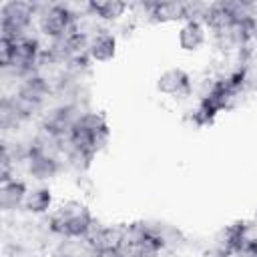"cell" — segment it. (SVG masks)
Listing matches in <instances>:
<instances>
[{
    "instance_id": "277c9868",
    "label": "cell",
    "mask_w": 257,
    "mask_h": 257,
    "mask_svg": "<svg viewBox=\"0 0 257 257\" xmlns=\"http://www.w3.org/2000/svg\"><path fill=\"white\" fill-rule=\"evenodd\" d=\"M22 173H24V179H30L32 183L50 185L54 179H58L64 173V165H62V159H56L32 149L28 159L22 165Z\"/></svg>"
},
{
    "instance_id": "30bf717a",
    "label": "cell",
    "mask_w": 257,
    "mask_h": 257,
    "mask_svg": "<svg viewBox=\"0 0 257 257\" xmlns=\"http://www.w3.org/2000/svg\"><path fill=\"white\" fill-rule=\"evenodd\" d=\"M86 8L92 16H96L104 26L112 28L120 20H124L131 12V4L120 2V0H96V2H86Z\"/></svg>"
},
{
    "instance_id": "7a4b0ae2",
    "label": "cell",
    "mask_w": 257,
    "mask_h": 257,
    "mask_svg": "<svg viewBox=\"0 0 257 257\" xmlns=\"http://www.w3.org/2000/svg\"><path fill=\"white\" fill-rule=\"evenodd\" d=\"M193 74L183 66H169L159 72L155 88L161 96L171 100H189L193 98Z\"/></svg>"
},
{
    "instance_id": "6da1fadb",
    "label": "cell",
    "mask_w": 257,
    "mask_h": 257,
    "mask_svg": "<svg viewBox=\"0 0 257 257\" xmlns=\"http://www.w3.org/2000/svg\"><path fill=\"white\" fill-rule=\"evenodd\" d=\"M96 223L88 203L78 197L56 203L54 211L48 215L50 231L58 239H88Z\"/></svg>"
},
{
    "instance_id": "4fadbf2b",
    "label": "cell",
    "mask_w": 257,
    "mask_h": 257,
    "mask_svg": "<svg viewBox=\"0 0 257 257\" xmlns=\"http://www.w3.org/2000/svg\"><path fill=\"white\" fill-rule=\"evenodd\" d=\"M255 94H257V90H255Z\"/></svg>"
},
{
    "instance_id": "7c38bea8",
    "label": "cell",
    "mask_w": 257,
    "mask_h": 257,
    "mask_svg": "<svg viewBox=\"0 0 257 257\" xmlns=\"http://www.w3.org/2000/svg\"><path fill=\"white\" fill-rule=\"evenodd\" d=\"M253 221H257V205H255V209H253V217H251Z\"/></svg>"
},
{
    "instance_id": "8992f818",
    "label": "cell",
    "mask_w": 257,
    "mask_h": 257,
    "mask_svg": "<svg viewBox=\"0 0 257 257\" xmlns=\"http://www.w3.org/2000/svg\"><path fill=\"white\" fill-rule=\"evenodd\" d=\"M54 207H56V199H54L52 187L42 183H30L22 213L32 219H42V217H48L54 211Z\"/></svg>"
},
{
    "instance_id": "5b68a950",
    "label": "cell",
    "mask_w": 257,
    "mask_h": 257,
    "mask_svg": "<svg viewBox=\"0 0 257 257\" xmlns=\"http://www.w3.org/2000/svg\"><path fill=\"white\" fill-rule=\"evenodd\" d=\"M74 128L80 131L82 135H86L92 141V147H94V153L96 155L102 153L108 147V141H110V124H108V118H106L104 110L86 108L78 116Z\"/></svg>"
},
{
    "instance_id": "8fae6325",
    "label": "cell",
    "mask_w": 257,
    "mask_h": 257,
    "mask_svg": "<svg viewBox=\"0 0 257 257\" xmlns=\"http://www.w3.org/2000/svg\"><path fill=\"white\" fill-rule=\"evenodd\" d=\"M187 20L185 2H155L151 24H181Z\"/></svg>"
},
{
    "instance_id": "52a82bcc",
    "label": "cell",
    "mask_w": 257,
    "mask_h": 257,
    "mask_svg": "<svg viewBox=\"0 0 257 257\" xmlns=\"http://www.w3.org/2000/svg\"><path fill=\"white\" fill-rule=\"evenodd\" d=\"M209 42V30L201 20H185L177 26V46L185 54H199Z\"/></svg>"
},
{
    "instance_id": "9c48e42d",
    "label": "cell",
    "mask_w": 257,
    "mask_h": 257,
    "mask_svg": "<svg viewBox=\"0 0 257 257\" xmlns=\"http://www.w3.org/2000/svg\"><path fill=\"white\" fill-rule=\"evenodd\" d=\"M28 187L30 183L24 177H16V179L0 183V209L4 217H16L22 213Z\"/></svg>"
},
{
    "instance_id": "ba28073f",
    "label": "cell",
    "mask_w": 257,
    "mask_h": 257,
    "mask_svg": "<svg viewBox=\"0 0 257 257\" xmlns=\"http://www.w3.org/2000/svg\"><path fill=\"white\" fill-rule=\"evenodd\" d=\"M118 42L120 38L114 34L112 28H102L88 40V58L92 64H106L112 62L118 54Z\"/></svg>"
},
{
    "instance_id": "3957f363",
    "label": "cell",
    "mask_w": 257,
    "mask_h": 257,
    "mask_svg": "<svg viewBox=\"0 0 257 257\" xmlns=\"http://www.w3.org/2000/svg\"><path fill=\"white\" fill-rule=\"evenodd\" d=\"M12 94H16L18 98L26 100L28 104L44 110L46 106H50L54 102V84L48 78H44L42 74L32 72L18 82V86Z\"/></svg>"
}]
</instances>
